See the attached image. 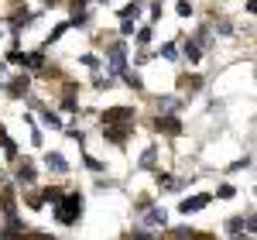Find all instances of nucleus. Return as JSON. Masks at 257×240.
<instances>
[{
	"label": "nucleus",
	"instance_id": "obj_22",
	"mask_svg": "<svg viewBox=\"0 0 257 240\" xmlns=\"http://www.w3.org/2000/svg\"><path fill=\"white\" fill-rule=\"evenodd\" d=\"M243 226H247V233H254V230H257V216H247V220H243Z\"/></svg>",
	"mask_w": 257,
	"mask_h": 240
},
{
	"label": "nucleus",
	"instance_id": "obj_10",
	"mask_svg": "<svg viewBox=\"0 0 257 240\" xmlns=\"http://www.w3.org/2000/svg\"><path fill=\"white\" fill-rule=\"evenodd\" d=\"M4 213H7V220L14 216V192L11 189H4Z\"/></svg>",
	"mask_w": 257,
	"mask_h": 240
},
{
	"label": "nucleus",
	"instance_id": "obj_4",
	"mask_svg": "<svg viewBox=\"0 0 257 240\" xmlns=\"http://www.w3.org/2000/svg\"><path fill=\"white\" fill-rule=\"evenodd\" d=\"M209 202H213V196H206V192H202V196H192V199H182V213L189 216V213H196V209H206Z\"/></svg>",
	"mask_w": 257,
	"mask_h": 240
},
{
	"label": "nucleus",
	"instance_id": "obj_3",
	"mask_svg": "<svg viewBox=\"0 0 257 240\" xmlns=\"http://www.w3.org/2000/svg\"><path fill=\"white\" fill-rule=\"evenodd\" d=\"M123 120H134V106H113L103 113V124H123Z\"/></svg>",
	"mask_w": 257,
	"mask_h": 240
},
{
	"label": "nucleus",
	"instance_id": "obj_20",
	"mask_svg": "<svg viewBox=\"0 0 257 240\" xmlns=\"http://www.w3.org/2000/svg\"><path fill=\"white\" fill-rule=\"evenodd\" d=\"M240 226H243V220H240V216H233V220H230V223H226V230H230V233H237V230H240Z\"/></svg>",
	"mask_w": 257,
	"mask_h": 240
},
{
	"label": "nucleus",
	"instance_id": "obj_16",
	"mask_svg": "<svg viewBox=\"0 0 257 240\" xmlns=\"http://www.w3.org/2000/svg\"><path fill=\"white\" fill-rule=\"evenodd\" d=\"M41 117H45V124H52V127H62V120L52 113V110H41Z\"/></svg>",
	"mask_w": 257,
	"mask_h": 240
},
{
	"label": "nucleus",
	"instance_id": "obj_27",
	"mask_svg": "<svg viewBox=\"0 0 257 240\" xmlns=\"http://www.w3.org/2000/svg\"><path fill=\"white\" fill-rule=\"evenodd\" d=\"M233 240H250V237H243V233H237V237H233Z\"/></svg>",
	"mask_w": 257,
	"mask_h": 240
},
{
	"label": "nucleus",
	"instance_id": "obj_11",
	"mask_svg": "<svg viewBox=\"0 0 257 240\" xmlns=\"http://www.w3.org/2000/svg\"><path fill=\"white\" fill-rule=\"evenodd\" d=\"M158 106H161V113H175V110H178V100H175V96H165Z\"/></svg>",
	"mask_w": 257,
	"mask_h": 240
},
{
	"label": "nucleus",
	"instance_id": "obj_15",
	"mask_svg": "<svg viewBox=\"0 0 257 240\" xmlns=\"http://www.w3.org/2000/svg\"><path fill=\"white\" fill-rule=\"evenodd\" d=\"M161 185H165L168 192H175V189H182V185H178V179H172V175H161Z\"/></svg>",
	"mask_w": 257,
	"mask_h": 240
},
{
	"label": "nucleus",
	"instance_id": "obj_14",
	"mask_svg": "<svg viewBox=\"0 0 257 240\" xmlns=\"http://www.w3.org/2000/svg\"><path fill=\"white\" fill-rule=\"evenodd\" d=\"M185 55H189L192 62H199V55H202V52H199V45H196V41H189V45H185Z\"/></svg>",
	"mask_w": 257,
	"mask_h": 240
},
{
	"label": "nucleus",
	"instance_id": "obj_24",
	"mask_svg": "<svg viewBox=\"0 0 257 240\" xmlns=\"http://www.w3.org/2000/svg\"><path fill=\"white\" fill-rule=\"evenodd\" d=\"M131 240H155L151 233H144V230H138V233H131Z\"/></svg>",
	"mask_w": 257,
	"mask_h": 240
},
{
	"label": "nucleus",
	"instance_id": "obj_7",
	"mask_svg": "<svg viewBox=\"0 0 257 240\" xmlns=\"http://www.w3.org/2000/svg\"><path fill=\"white\" fill-rule=\"evenodd\" d=\"M45 161H48V168H52V172H69V165H65V158H62L59 151H52Z\"/></svg>",
	"mask_w": 257,
	"mask_h": 240
},
{
	"label": "nucleus",
	"instance_id": "obj_23",
	"mask_svg": "<svg viewBox=\"0 0 257 240\" xmlns=\"http://www.w3.org/2000/svg\"><path fill=\"white\" fill-rule=\"evenodd\" d=\"M120 31H123V35H131V31H134V21H131V18H123V24H120Z\"/></svg>",
	"mask_w": 257,
	"mask_h": 240
},
{
	"label": "nucleus",
	"instance_id": "obj_6",
	"mask_svg": "<svg viewBox=\"0 0 257 240\" xmlns=\"http://www.w3.org/2000/svg\"><path fill=\"white\" fill-rule=\"evenodd\" d=\"M165 220H168V213H165L161 206H151V209L144 213V226H165Z\"/></svg>",
	"mask_w": 257,
	"mask_h": 240
},
{
	"label": "nucleus",
	"instance_id": "obj_5",
	"mask_svg": "<svg viewBox=\"0 0 257 240\" xmlns=\"http://www.w3.org/2000/svg\"><path fill=\"white\" fill-rule=\"evenodd\" d=\"M158 131H165V134H182V124H178V117H172V113H161L158 117Z\"/></svg>",
	"mask_w": 257,
	"mask_h": 240
},
{
	"label": "nucleus",
	"instance_id": "obj_13",
	"mask_svg": "<svg viewBox=\"0 0 257 240\" xmlns=\"http://www.w3.org/2000/svg\"><path fill=\"white\" fill-rule=\"evenodd\" d=\"M28 82H31V79H28V76H21V79L14 82V86H11V93H14V96H21V93L28 89Z\"/></svg>",
	"mask_w": 257,
	"mask_h": 240
},
{
	"label": "nucleus",
	"instance_id": "obj_19",
	"mask_svg": "<svg viewBox=\"0 0 257 240\" xmlns=\"http://www.w3.org/2000/svg\"><path fill=\"white\" fill-rule=\"evenodd\" d=\"M178 14H182V18H189V14H192V4H189V0H182V4H178Z\"/></svg>",
	"mask_w": 257,
	"mask_h": 240
},
{
	"label": "nucleus",
	"instance_id": "obj_2",
	"mask_svg": "<svg viewBox=\"0 0 257 240\" xmlns=\"http://www.w3.org/2000/svg\"><path fill=\"white\" fill-rule=\"evenodd\" d=\"M106 59H110V72L113 76H123V69H127V48L123 45H110L106 48Z\"/></svg>",
	"mask_w": 257,
	"mask_h": 240
},
{
	"label": "nucleus",
	"instance_id": "obj_9",
	"mask_svg": "<svg viewBox=\"0 0 257 240\" xmlns=\"http://www.w3.org/2000/svg\"><path fill=\"white\" fill-rule=\"evenodd\" d=\"M106 138L117 141V144H123V138H127V127H110V124H106Z\"/></svg>",
	"mask_w": 257,
	"mask_h": 240
},
{
	"label": "nucleus",
	"instance_id": "obj_21",
	"mask_svg": "<svg viewBox=\"0 0 257 240\" xmlns=\"http://www.w3.org/2000/svg\"><path fill=\"white\" fill-rule=\"evenodd\" d=\"M141 165H144V168H151V165H155V151H144V158H141Z\"/></svg>",
	"mask_w": 257,
	"mask_h": 240
},
{
	"label": "nucleus",
	"instance_id": "obj_28",
	"mask_svg": "<svg viewBox=\"0 0 257 240\" xmlns=\"http://www.w3.org/2000/svg\"><path fill=\"white\" fill-rule=\"evenodd\" d=\"M45 4H59V0H45Z\"/></svg>",
	"mask_w": 257,
	"mask_h": 240
},
{
	"label": "nucleus",
	"instance_id": "obj_12",
	"mask_svg": "<svg viewBox=\"0 0 257 240\" xmlns=\"http://www.w3.org/2000/svg\"><path fill=\"white\" fill-rule=\"evenodd\" d=\"M21 62H24V65H31V69H38V65H45V55H21Z\"/></svg>",
	"mask_w": 257,
	"mask_h": 240
},
{
	"label": "nucleus",
	"instance_id": "obj_18",
	"mask_svg": "<svg viewBox=\"0 0 257 240\" xmlns=\"http://www.w3.org/2000/svg\"><path fill=\"white\" fill-rule=\"evenodd\" d=\"M138 41H141V45H148V41H151V28H141V31H138Z\"/></svg>",
	"mask_w": 257,
	"mask_h": 240
},
{
	"label": "nucleus",
	"instance_id": "obj_26",
	"mask_svg": "<svg viewBox=\"0 0 257 240\" xmlns=\"http://www.w3.org/2000/svg\"><path fill=\"white\" fill-rule=\"evenodd\" d=\"M196 240H216V237H209V233H199V237Z\"/></svg>",
	"mask_w": 257,
	"mask_h": 240
},
{
	"label": "nucleus",
	"instance_id": "obj_25",
	"mask_svg": "<svg viewBox=\"0 0 257 240\" xmlns=\"http://www.w3.org/2000/svg\"><path fill=\"white\" fill-rule=\"evenodd\" d=\"M28 240H52V237H45V233H31Z\"/></svg>",
	"mask_w": 257,
	"mask_h": 240
},
{
	"label": "nucleus",
	"instance_id": "obj_1",
	"mask_svg": "<svg viewBox=\"0 0 257 240\" xmlns=\"http://www.w3.org/2000/svg\"><path fill=\"white\" fill-rule=\"evenodd\" d=\"M59 209H55V216H59V223H65V226H72V223L82 216V196L79 192H69V196H59Z\"/></svg>",
	"mask_w": 257,
	"mask_h": 240
},
{
	"label": "nucleus",
	"instance_id": "obj_8",
	"mask_svg": "<svg viewBox=\"0 0 257 240\" xmlns=\"http://www.w3.org/2000/svg\"><path fill=\"white\" fill-rule=\"evenodd\" d=\"M18 182H35V165L31 161H24L18 168Z\"/></svg>",
	"mask_w": 257,
	"mask_h": 240
},
{
	"label": "nucleus",
	"instance_id": "obj_17",
	"mask_svg": "<svg viewBox=\"0 0 257 240\" xmlns=\"http://www.w3.org/2000/svg\"><path fill=\"white\" fill-rule=\"evenodd\" d=\"M161 55H165V59H178L175 45H172V41H168V45H161Z\"/></svg>",
	"mask_w": 257,
	"mask_h": 240
}]
</instances>
